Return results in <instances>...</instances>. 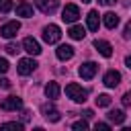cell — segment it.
<instances>
[{
	"mask_svg": "<svg viewBox=\"0 0 131 131\" xmlns=\"http://www.w3.org/2000/svg\"><path fill=\"white\" fill-rule=\"evenodd\" d=\"M98 2H100V4H104V6H113L117 0H98Z\"/></svg>",
	"mask_w": 131,
	"mask_h": 131,
	"instance_id": "obj_30",
	"label": "cell"
},
{
	"mask_svg": "<svg viewBox=\"0 0 131 131\" xmlns=\"http://www.w3.org/2000/svg\"><path fill=\"white\" fill-rule=\"evenodd\" d=\"M123 37H125V39H129V37H131V20L125 25V33H123Z\"/></svg>",
	"mask_w": 131,
	"mask_h": 131,
	"instance_id": "obj_28",
	"label": "cell"
},
{
	"mask_svg": "<svg viewBox=\"0 0 131 131\" xmlns=\"http://www.w3.org/2000/svg\"><path fill=\"white\" fill-rule=\"evenodd\" d=\"M96 72H98V66H96L94 61H86V63H82V66L78 68V74H80L84 80H92V78L96 76Z\"/></svg>",
	"mask_w": 131,
	"mask_h": 131,
	"instance_id": "obj_4",
	"label": "cell"
},
{
	"mask_svg": "<svg viewBox=\"0 0 131 131\" xmlns=\"http://www.w3.org/2000/svg\"><path fill=\"white\" fill-rule=\"evenodd\" d=\"M59 39H61V29H59L57 25H47V27L43 29V41H45V43L53 45V43H57Z\"/></svg>",
	"mask_w": 131,
	"mask_h": 131,
	"instance_id": "obj_2",
	"label": "cell"
},
{
	"mask_svg": "<svg viewBox=\"0 0 131 131\" xmlns=\"http://www.w3.org/2000/svg\"><path fill=\"white\" fill-rule=\"evenodd\" d=\"M123 106H131V92L123 94Z\"/></svg>",
	"mask_w": 131,
	"mask_h": 131,
	"instance_id": "obj_26",
	"label": "cell"
},
{
	"mask_svg": "<svg viewBox=\"0 0 131 131\" xmlns=\"http://www.w3.org/2000/svg\"><path fill=\"white\" fill-rule=\"evenodd\" d=\"M55 55H57V59H61V61L72 59V57H74V47H72V45H59V47L55 49Z\"/></svg>",
	"mask_w": 131,
	"mask_h": 131,
	"instance_id": "obj_13",
	"label": "cell"
},
{
	"mask_svg": "<svg viewBox=\"0 0 131 131\" xmlns=\"http://www.w3.org/2000/svg\"><path fill=\"white\" fill-rule=\"evenodd\" d=\"M111 104V96L108 94H98L96 96V106H108Z\"/></svg>",
	"mask_w": 131,
	"mask_h": 131,
	"instance_id": "obj_20",
	"label": "cell"
},
{
	"mask_svg": "<svg viewBox=\"0 0 131 131\" xmlns=\"http://www.w3.org/2000/svg\"><path fill=\"white\" fill-rule=\"evenodd\" d=\"M4 49H6V53H10V55H16V53H18V51H20V49H18V45H16V43H8V45H6V47H4Z\"/></svg>",
	"mask_w": 131,
	"mask_h": 131,
	"instance_id": "obj_22",
	"label": "cell"
},
{
	"mask_svg": "<svg viewBox=\"0 0 131 131\" xmlns=\"http://www.w3.org/2000/svg\"><path fill=\"white\" fill-rule=\"evenodd\" d=\"M37 68V61L35 59H29V57H25V59H20L18 61V74L20 76H29V74H33V70Z\"/></svg>",
	"mask_w": 131,
	"mask_h": 131,
	"instance_id": "obj_7",
	"label": "cell"
},
{
	"mask_svg": "<svg viewBox=\"0 0 131 131\" xmlns=\"http://www.w3.org/2000/svg\"><path fill=\"white\" fill-rule=\"evenodd\" d=\"M61 18H63V23H76L80 18V8L76 4H66L61 10Z\"/></svg>",
	"mask_w": 131,
	"mask_h": 131,
	"instance_id": "obj_3",
	"label": "cell"
},
{
	"mask_svg": "<svg viewBox=\"0 0 131 131\" xmlns=\"http://www.w3.org/2000/svg\"><path fill=\"white\" fill-rule=\"evenodd\" d=\"M18 29H20V23H18V20H10V23L2 25V29H0V35H2L4 39H12V37H16Z\"/></svg>",
	"mask_w": 131,
	"mask_h": 131,
	"instance_id": "obj_5",
	"label": "cell"
},
{
	"mask_svg": "<svg viewBox=\"0 0 131 131\" xmlns=\"http://www.w3.org/2000/svg\"><path fill=\"white\" fill-rule=\"evenodd\" d=\"M12 10V0H0V12H10Z\"/></svg>",
	"mask_w": 131,
	"mask_h": 131,
	"instance_id": "obj_21",
	"label": "cell"
},
{
	"mask_svg": "<svg viewBox=\"0 0 131 131\" xmlns=\"http://www.w3.org/2000/svg\"><path fill=\"white\" fill-rule=\"evenodd\" d=\"M41 111H43L45 119H47V121H51V123H57V121L61 119V117H59V111H57L53 104H43V108H41Z\"/></svg>",
	"mask_w": 131,
	"mask_h": 131,
	"instance_id": "obj_11",
	"label": "cell"
},
{
	"mask_svg": "<svg viewBox=\"0 0 131 131\" xmlns=\"http://www.w3.org/2000/svg\"><path fill=\"white\" fill-rule=\"evenodd\" d=\"M23 106V100L18 98V96H8V98H4L2 102H0V108L2 111H16V108H20Z\"/></svg>",
	"mask_w": 131,
	"mask_h": 131,
	"instance_id": "obj_8",
	"label": "cell"
},
{
	"mask_svg": "<svg viewBox=\"0 0 131 131\" xmlns=\"http://www.w3.org/2000/svg\"><path fill=\"white\" fill-rule=\"evenodd\" d=\"M0 88L8 90V88H10V80H6V78H0Z\"/></svg>",
	"mask_w": 131,
	"mask_h": 131,
	"instance_id": "obj_27",
	"label": "cell"
},
{
	"mask_svg": "<svg viewBox=\"0 0 131 131\" xmlns=\"http://www.w3.org/2000/svg\"><path fill=\"white\" fill-rule=\"evenodd\" d=\"M102 23H104L106 29H115V27L119 25V16H117L115 12H106V14L102 16Z\"/></svg>",
	"mask_w": 131,
	"mask_h": 131,
	"instance_id": "obj_17",
	"label": "cell"
},
{
	"mask_svg": "<svg viewBox=\"0 0 131 131\" xmlns=\"http://www.w3.org/2000/svg\"><path fill=\"white\" fill-rule=\"evenodd\" d=\"M23 47H25V51H29L31 55H39V53H41V45H39L33 37H27V39L23 41Z\"/></svg>",
	"mask_w": 131,
	"mask_h": 131,
	"instance_id": "obj_12",
	"label": "cell"
},
{
	"mask_svg": "<svg viewBox=\"0 0 131 131\" xmlns=\"http://www.w3.org/2000/svg\"><path fill=\"white\" fill-rule=\"evenodd\" d=\"M102 82H104V86H108V88H115V86H119V82H121V74H119L117 70H108V72L104 74Z\"/></svg>",
	"mask_w": 131,
	"mask_h": 131,
	"instance_id": "obj_9",
	"label": "cell"
},
{
	"mask_svg": "<svg viewBox=\"0 0 131 131\" xmlns=\"http://www.w3.org/2000/svg\"><path fill=\"white\" fill-rule=\"evenodd\" d=\"M108 121L111 123H115V125H121L123 121H125V113L123 111H119V108H115V111H108Z\"/></svg>",
	"mask_w": 131,
	"mask_h": 131,
	"instance_id": "obj_19",
	"label": "cell"
},
{
	"mask_svg": "<svg viewBox=\"0 0 131 131\" xmlns=\"http://www.w3.org/2000/svg\"><path fill=\"white\" fill-rule=\"evenodd\" d=\"M125 63H127V68L131 70V55H127V57H125Z\"/></svg>",
	"mask_w": 131,
	"mask_h": 131,
	"instance_id": "obj_31",
	"label": "cell"
},
{
	"mask_svg": "<svg viewBox=\"0 0 131 131\" xmlns=\"http://www.w3.org/2000/svg\"><path fill=\"white\" fill-rule=\"evenodd\" d=\"M59 92H61V88H59L57 82H49V84L45 86V94H47V98H51V100L59 98Z\"/></svg>",
	"mask_w": 131,
	"mask_h": 131,
	"instance_id": "obj_15",
	"label": "cell"
},
{
	"mask_svg": "<svg viewBox=\"0 0 131 131\" xmlns=\"http://www.w3.org/2000/svg\"><path fill=\"white\" fill-rule=\"evenodd\" d=\"M86 25H88L90 31H98L100 20H98V12H96V10H90V12H88V16H86Z\"/></svg>",
	"mask_w": 131,
	"mask_h": 131,
	"instance_id": "obj_16",
	"label": "cell"
},
{
	"mask_svg": "<svg viewBox=\"0 0 131 131\" xmlns=\"http://www.w3.org/2000/svg\"><path fill=\"white\" fill-rule=\"evenodd\" d=\"M94 47H96V51H98L102 57H111V55H113V45H111L108 41L96 39V41H94Z\"/></svg>",
	"mask_w": 131,
	"mask_h": 131,
	"instance_id": "obj_10",
	"label": "cell"
},
{
	"mask_svg": "<svg viewBox=\"0 0 131 131\" xmlns=\"http://www.w3.org/2000/svg\"><path fill=\"white\" fill-rule=\"evenodd\" d=\"M16 16H25V18L33 16V6H31L27 0H20V2L16 4Z\"/></svg>",
	"mask_w": 131,
	"mask_h": 131,
	"instance_id": "obj_14",
	"label": "cell"
},
{
	"mask_svg": "<svg viewBox=\"0 0 131 131\" xmlns=\"http://www.w3.org/2000/svg\"><path fill=\"white\" fill-rule=\"evenodd\" d=\"M66 96L72 98L74 102H84V100H86V90H84L82 86H78L76 82H72V84L66 86Z\"/></svg>",
	"mask_w": 131,
	"mask_h": 131,
	"instance_id": "obj_1",
	"label": "cell"
},
{
	"mask_svg": "<svg viewBox=\"0 0 131 131\" xmlns=\"http://www.w3.org/2000/svg\"><path fill=\"white\" fill-rule=\"evenodd\" d=\"M0 129H16V131H20L23 125H20V123H2Z\"/></svg>",
	"mask_w": 131,
	"mask_h": 131,
	"instance_id": "obj_23",
	"label": "cell"
},
{
	"mask_svg": "<svg viewBox=\"0 0 131 131\" xmlns=\"http://www.w3.org/2000/svg\"><path fill=\"white\" fill-rule=\"evenodd\" d=\"M94 127H96V129H100V131H108V129H111V125H106V123H96Z\"/></svg>",
	"mask_w": 131,
	"mask_h": 131,
	"instance_id": "obj_29",
	"label": "cell"
},
{
	"mask_svg": "<svg viewBox=\"0 0 131 131\" xmlns=\"http://www.w3.org/2000/svg\"><path fill=\"white\" fill-rule=\"evenodd\" d=\"M82 2H84V4H88V2H90V0H82Z\"/></svg>",
	"mask_w": 131,
	"mask_h": 131,
	"instance_id": "obj_32",
	"label": "cell"
},
{
	"mask_svg": "<svg viewBox=\"0 0 131 131\" xmlns=\"http://www.w3.org/2000/svg\"><path fill=\"white\" fill-rule=\"evenodd\" d=\"M72 129H76V131L82 129V131H84V129H88V123H86V121H76V123L72 125Z\"/></svg>",
	"mask_w": 131,
	"mask_h": 131,
	"instance_id": "obj_24",
	"label": "cell"
},
{
	"mask_svg": "<svg viewBox=\"0 0 131 131\" xmlns=\"http://www.w3.org/2000/svg\"><path fill=\"white\" fill-rule=\"evenodd\" d=\"M8 68H10V66H8V61H6L4 57H0V74H6V72H8Z\"/></svg>",
	"mask_w": 131,
	"mask_h": 131,
	"instance_id": "obj_25",
	"label": "cell"
},
{
	"mask_svg": "<svg viewBox=\"0 0 131 131\" xmlns=\"http://www.w3.org/2000/svg\"><path fill=\"white\" fill-rule=\"evenodd\" d=\"M68 35H70L72 39L80 41V39H84V35H86V29H84V27H80V25H74V27H70Z\"/></svg>",
	"mask_w": 131,
	"mask_h": 131,
	"instance_id": "obj_18",
	"label": "cell"
},
{
	"mask_svg": "<svg viewBox=\"0 0 131 131\" xmlns=\"http://www.w3.org/2000/svg\"><path fill=\"white\" fill-rule=\"evenodd\" d=\"M35 4H37V8H39L41 12L51 14V12H55V10H57L59 0H35Z\"/></svg>",
	"mask_w": 131,
	"mask_h": 131,
	"instance_id": "obj_6",
	"label": "cell"
}]
</instances>
